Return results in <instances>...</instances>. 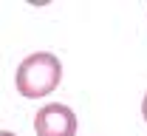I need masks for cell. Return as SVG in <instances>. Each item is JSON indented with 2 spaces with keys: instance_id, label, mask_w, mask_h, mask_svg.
I'll list each match as a JSON object with an SVG mask.
<instances>
[{
  "instance_id": "cell-4",
  "label": "cell",
  "mask_w": 147,
  "mask_h": 136,
  "mask_svg": "<svg viewBox=\"0 0 147 136\" xmlns=\"http://www.w3.org/2000/svg\"><path fill=\"white\" fill-rule=\"evenodd\" d=\"M0 136H17V133H11V131H0Z\"/></svg>"
},
{
  "instance_id": "cell-3",
  "label": "cell",
  "mask_w": 147,
  "mask_h": 136,
  "mask_svg": "<svg viewBox=\"0 0 147 136\" xmlns=\"http://www.w3.org/2000/svg\"><path fill=\"white\" fill-rule=\"evenodd\" d=\"M142 114H144V122H147V94H144V102H142Z\"/></svg>"
},
{
  "instance_id": "cell-2",
  "label": "cell",
  "mask_w": 147,
  "mask_h": 136,
  "mask_svg": "<svg viewBox=\"0 0 147 136\" xmlns=\"http://www.w3.org/2000/svg\"><path fill=\"white\" fill-rule=\"evenodd\" d=\"M34 131H37V136H74L76 133V116L68 105L51 102V105L37 111Z\"/></svg>"
},
{
  "instance_id": "cell-1",
  "label": "cell",
  "mask_w": 147,
  "mask_h": 136,
  "mask_svg": "<svg viewBox=\"0 0 147 136\" xmlns=\"http://www.w3.org/2000/svg\"><path fill=\"white\" fill-rule=\"evenodd\" d=\"M62 79V65L51 51H37L31 57H26L17 65L14 74V85L23 97L28 99H40L45 94H51Z\"/></svg>"
}]
</instances>
